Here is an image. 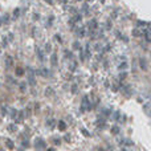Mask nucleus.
I'll use <instances>...</instances> for the list:
<instances>
[{"mask_svg":"<svg viewBox=\"0 0 151 151\" xmlns=\"http://www.w3.org/2000/svg\"><path fill=\"white\" fill-rule=\"evenodd\" d=\"M147 40H151V33H148V35H147Z\"/></svg>","mask_w":151,"mask_h":151,"instance_id":"7","label":"nucleus"},{"mask_svg":"<svg viewBox=\"0 0 151 151\" xmlns=\"http://www.w3.org/2000/svg\"><path fill=\"white\" fill-rule=\"evenodd\" d=\"M56 62H57V56H56V54H52V64L56 65Z\"/></svg>","mask_w":151,"mask_h":151,"instance_id":"1","label":"nucleus"},{"mask_svg":"<svg viewBox=\"0 0 151 151\" xmlns=\"http://www.w3.org/2000/svg\"><path fill=\"white\" fill-rule=\"evenodd\" d=\"M6 113H7V107H2V114L4 115Z\"/></svg>","mask_w":151,"mask_h":151,"instance_id":"4","label":"nucleus"},{"mask_svg":"<svg viewBox=\"0 0 151 151\" xmlns=\"http://www.w3.org/2000/svg\"><path fill=\"white\" fill-rule=\"evenodd\" d=\"M58 126H60V129H61V130H64V129H65V127H64V126H65V125H64V123H62V122H61V123H60V125H58Z\"/></svg>","mask_w":151,"mask_h":151,"instance_id":"6","label":"nucleus"},{"mask_svg":"<svg viewBox=\"0 0 151 151\" xmlns=\"http://www.w3.org/2000/svg\"><path fill=\"white\" fill-rule=\"evenodd\" d=\"M19 13H20V9H15V13H13V15H15V17L19 16Z\"/></svg>","mask_w":151,"mask_h":151,"instance_id":"2","label":"nucleus"},{"mask_svg":"<svg viewBox=\"0 0 151 151\" xmlns=\"http://www.w3.org/2000/svg\"><path fill=\"white\" fill-rule=\"evenodd\" d=\"M7 146L8 147H13V143L11 142V140H7Z\"/></svg>","mask_w":151,"mask_h":151,"instance_id":"3","label":"nucleus"},{"mask_svg":"<svg viewBox=\"0 0 151 151\" xmlns=\"http://www.w3.org/2000/svg\"><path fill=\"white\" fill-rule=\"evenodd\" d=\"M9 130H11V131H15V130H16V126H9Z\"/></svg>","mask_w":151,"mask_h":151,"instance_id":"5","label":"nucleus"}]
</instances>
